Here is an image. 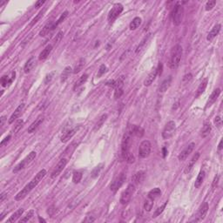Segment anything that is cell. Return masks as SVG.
<instances>
[{"mask_svg": "<svg viewBox=\"0 0 223 223\" xmlns=\"http://www.w3.org/2000/svg\"><path fill=\"white\" fill-rule=\"evenodd\" d=\"M24 125V121H23V120H19L18 121L16 122V124H15L14 126V132L15 133H17V132H19L22 128V126Z\"/></svg>", "mask_w": 223, "mask_h": 223, "instance_id": "cell-47", "label": "cell"}, {"mask_svg": "<svg viewBox=\"0 0 223 223\" xmlns=\"http://www.w3.org/2000/svg\"><path fill=\"white\" fill-rule=\"evenodd\" d=\"M68 13H69V12H68L67 11H64L63 13L61 14V16L59 17V19H58L57 20V21H56V22H55V23H54V24H53V30L55 29V28H56V27L58 26V24H61V23L63 22L64 20H65V19H66V18H67Z\"/></svg>", "mask_w": 223, "mask_h": 223, "instance_id": "cell-39", "label": "cell"}, {"mask_svg": "<svg viewBox=\"0 0 223 223\" xmlns=\"http://www.w3.org/2000/svg\"><path fill=\"white\" fill-rule=\"evenodd\" d=\"M144 177H145V173L143 171H140V172H137L135 175H133L132 179H133L134 184H140V183H141V181L144 179Z\"/></svg>", "mask_w": 223, "mask_h": 223, "instance_id": "cell-27", "label": "cell"}, {"mask_svg": "<svg viewBox=\"0 0 223 223\" xmlns=\"http://www.w3.org/2000/svg\"><path fill=\"white\" fill-rule=\"evenodd\" d=\"M208 202H204L200 207L198 213L196 214V219H194V221H195V222L201 221L206 217V214L208 213Z\"/></svg>", "mask_w": 223, "mask_h": 223, "instance_id": "cell-11", "label": "cell"}, {"mask_svg": "<svg viewBox=\"0 0 223 223\" xmlns=\"http://www.w3.org/2000/svg\"><path fill=\"white\" fill-rule=\"evenodd\" d=\"M11 138V135L7 136L6 138H5V139H4L3 141H1V144H0V145H1V146H4V145H5L6 142H8V141H10Z\"/></svg>", "mask_w": 223, "mask_h": 223, "instance_id": "cell-57", "label": "cell"}, {"mask_svg": "<svg viewBox=\"0 0 223 223\" xmlns=\"http://www.w3.org/2000/svg\"><path fill=\"white\" fill-rule=\"evenodd\" d=\"M125 160H126L127 163H129V164H132V163H133L134 161H135V158H134V156L133 154H127L126 157L125 158Z\"/></svg>", "mask_w": 223, "mask_h": 223, "instance_id": "cell-50", "label": "cell"}, {"mask_svg": "<svg viewBox=\"0 0 223 223\" xmlns=\"http://www.w3.org/2000/svg\"><path fill=\"white\" fill-rule=\"evenodd\" d=\"M221 25L220 24H217L216 25H214L213 27V29L211 30L209 32V33L208 34V37H207V39L208 41H212L217 35L219 34V32H221Z\"/></svg>", "mask_w": 223, "mask_h": 223, "instance_id": "cell-20", "label": "cell"}, {"mask_svg": "<svg viewBox=\"0 0 223 223\" xmlns=\"http://www.w3.org/2000/svg\"><path fill=\"white\" fill-rule=\"evenodd\" d=\"M34 215V210H30L28 213H26V215L23 217L22 219H20V222H27L29 221L32 218V216Z\"/></svg>", "mask_w": 223, "mask_h": 223, "instance_id": "cell-42", "label": "cell"}, {"mask_svg": "<svg viewBox=\"0 0 223 223\" xmlns=\"http://www.w3.org/2000/svg\"><path fill=\"white\" fill-rule=\"evenodd\" d=\"M43 121H44V116H43V115H40V116H39L36 119V120H35L33 123H32V125L28 127L27 132H28L29 133H34V132L39 128V126L43 123Z\"/></svg>", "mask_w": 223, "mask_h": 223, "instance_id": "cell-16", "label": "cell"}, {"mask_svg": "<svg viewBox=\"0 0 223 223\" xmlns=\"http://www.w3.org/2000/svg\"><path fill=\"white\" fill-rule=\"evenodd\" d=\"M157 75H158V73H157V69L154 68V70L148 74V76H147L146 78L145 79V81H144V86H149L154 81V79H155L156 77H157Z\"/></svg>", "mask_w": 223, "mask_h": 223, "instance_id": "cell-21", "label": "cell"}, {"mask_svg": "<svg viewBox=\"0 0 223 223\" xmlns=\"http://www.w3.org/2000/svg\"><path fill=\"white\" fill-rule=\"evenodd\" d=\"M87 78H88L87 74H83L82 76L78 78V81L75 83V85H74V86H73V89H74V90H76L77 88H78L79 86H81L84 83H86V81L87 80Z\"/></svg>", "mask_w": 223, "mask_h": 223, "instance_id": "cell-36", "label": "cell"}, {"mask_svg": "<svg viewBox=\"0 0 223 223\" xmlns=\"http://www.w3.org/2000/svg\"><path fill=\"white\" fill-rule=\"evenodd\" d=\"M162 150H163V157L165 158L166 155V154H167V151H166V149L165 147H164V148H163Z\"/></svg>", "mask_w": 223, "mask_h": 223, "instance_id": "cell-62", "label": "cell"}, {"mask_svg": "<svg viewBox=\"0 0 223 223\" xmlns=\"http://www.w3.org/2000/svg\"><path fill=\"white\" fill-rule=\"evenodd\" d=\"M171 81H172V78L168 77L167 78H166L163 82L161 83L160 88H159V91L160 92H165L168 88H169L170 85H171Z\"/></svg>", "mask_w": 223, "mask_h": 223, "instance_id": "cell-32", "label": "cell"}, {"mask_svg": "<svg viewBox=\"0 0 223 223\" xmlns=\"http://www.w3.org/2000/svg\"><path fill=\"white\" fill-rule=\"evenodd\" d=\"M39 221H40V222H46V221H45V220L42 219L41 217H39Z\"/></svg>", "mask_w": 223, "mask_h": 223, "instance_id": "cell-63", "label": "cell"}, {"mask_svg": "<svg viewBox=\"0 0 223 223\" xmlns=\"http://www.w3.org/2000/svg\"><path fill=\"white\" fill-rule=\"evenodd\" d=\"M73 73V69L70 67V66H66V67L65 68V70L63 71L62 74H61L60 81H61V82H65L66 79L70 77V75H71V73Z\"/></svg>", "mask_w": 223, "mask_h": 223, "instance_id": "cell-31", "label": "cell"}, {"mask_svg": "<svg viewBox=\"0 0 223 223\" xmlns=\"http://www.w3.org/2000/svg\"><path fill=\"white\" fill-rule=\"evenodd\" d=\"M0 120H1V123H0V126H4V123H5V116H2V117H1V119H0Z\"/></svg>", "mask_w": 223, "mask_h": 223, "instance_id": "cell-60", "label": "cell"}, {"mask_svg": "<svg viewBox=\"0 0 223 223\" xmlns=\"http://www.w3.org/2000/svg\"><path fill=\"white\" fill-rule=\"evenodd\" d=\"M214 124H215V126H217L218 128H221V126H222V120H221V118L220 116L216 117L215 120H214Z\"/></svg>", "mask_w": 223, "mask_h": 223, "instance_id": "cell-52", "label": "cell"}, {"mask_svg": "<svg viewBox=\"0 0 223 223\" xmlns=\"http://www.w3.org/2000/svg\"><path fill=\"white\" fill-rule=\"evenodd\" d=\"M54 74H55V72H52V73H50L49 74H47L46 76H45V78H44V84H48V83L51 82V80L53 78V76Z\"/></svg>", "mask_w": 223, "mask_h": 223, "instance_id": "cell-49", "label": "cell"}, {"mask_svg": "<svg viewBox=\"0 0 223 223\" xmlns=\"http://www.w3.org/2000/svg\"><path fill=\"white\" fill-rule=\"evenodd\" d=\"M183 13H184V8L180 3H177L175 5V8L172 12V19H173V23L175 25H179L182 22L183 19Z\"/></svg>", "mask_w": 223, "mask_h": 223, "instance_id": "cell-4", "label": "cell"}, {"mask_svg": "<svg viewBox=\"0 0 223 223\" xmlns=\"http://www.w3.org/2000/svg\"><path fill=\"white\" fill-rule=\"evenodd\" d=\"M175 121H168L166 124L165 127L162 132V137L164 140H168L172 136L175 134Z\"/></svg>", "mask_w": 223, "mask_h": 223, "instance_id": "cell-10", "label": "cell"}, {"mask_svg": "<svg viewBox=\"0 0 223 223\" xmlns=\"http://www.w3.org/2000/svg\"><path fill=\"white\" fill-rule=\"evenodd\" d=\"M194 146H195V144H194V143H190L189 145H187L184 150L181 151L180 154H179V156H178L179 160H180V161H184V160L188 157V155H189L190 154L193 152Z\"/></svg>", "mask_w": 223, "mask_h": 223, "instance_id": "cell-13", "label": "cell"}, {"mask_svg": "<svg viewBox=\"0 0 223 223\" xmlns=\"http://www.w3.org/2000/svg\"><path fill=\"white\" fill-rule=\"evenodd\" d=\"M153 206H154V200L148 199L147 200H145V204H144V208L145 211L149 212L151 211V209L153 208Z\"/></svg>", "mask_w": 223, "mask_h": 223, "instance_id": "cell-45", "label": "cell"}, {"mask_svg": "<svg viewBox=\"0 0 223 223\" xmlns=\"http://www.w3.org/2000/svg\"><path fill=\"white\" fill-rule=\"evenodd\" d=\"M123 89L122 87L115 88V92H114V98L118 99V98H120L123 94Z\"/></svg>", "mask_w": 223, "mask_h": 223, "instance_id": "cell-51", "label": "cell"}, {"mask_svg": "<svg viewBox=\"0 0 223 223\" xmlns=\"http://www.w3.org/2000/svg\"><path fill=\"white\" fill-rule=\"evenodd\" d=\"M166 205H167V201H166L165 203L163 204L162 206H160V208H158L156 209V211H155V213H154V218H155V217H157L158 215H160V213H162L163 211H164V209L166 208Z\"/></svg>", "mask_w": 223, "mask_h": 223, "instance_id": "cell-44", "label": "cell"}, {"mask_svg": "<svg viewBox=\"0 0 223 223\" xmlns=\"http://www.w3.org/2000/svg\"><path fill=\"white\" fill-rule=\"evenodd\" d=\"M16 78V73L15 72H11L10 75H4L2 78H1V85L2 86H10L11 83L13 82V80Z\"/></svg>", "mask_w": 223, "mask_h": 223, "instance_id": "cell-15", "label": "cell"}, {"mask_svg": "<svg viewBox=\"0 0 223 223\" xmlns=\"http://www.w3.org/2000/svg\"><path fill=\"white\" fill-rule=\"evenodd\" d=\"M107 86H110V87L115 88L116 87V81L115 80H110V81L107 82Z\"/></svg>", "mask_w": 223, "mask_h": 223, "instance_id": "cell-55", "label": "cell"}, {"mask_svg": "<svg viewBox=\"0 0 223 223\" xmlns=\"http://www.w3.org/2000/svg\"><path fill=\"white\" fill-rule=\"evenodd\" d=\"M45 175H46V170H40L33 179L31 180V182H30L29 184L26 185L24 188L20 191L19 193L17 194V195L15 196V200H22L23 199H24V198L29 194L30 192L35 187L38 186V184L42 180V179L44 178V176H45Z\"/></svg>", "mask_w": 223, "mask_h": 223, "instance_id": "cell-1", "label": "cell"}, {"mask_svg": "<svg viewBox=\"0 0 223 223\" xmlns=\"http://www.w3.org/2000/svg\"><path fill=\"white\" fill-rule=\"evenodd\" d=\"M36 65V59L34 57H31V58L26 61V63L24 65V73H31V71L32 70Z\"/></svg>", "mask_w": 223, "mask_h": 223, "instance_id": "cell-22", "label": "cell"}, {"mask_svg": "<svg viewBox=\"0 0 223 223\" xmlns=\"http://www.w3.org/2000/svg\"><path fill=\"white\" fill-rule=\"evenodd\" d=\"M211 130H212V127H211L210 123H208H208H205L203 128H202V131H201V137H202V138L208 137V136L209 135Z\"/></svg>", "mask_w": 223, "mask_h": 223, "instance_id": "cell-35", "label": "cell"}, {"mask_svg": "<svg viewBox=\"0 0 223 223\" xmlns=\"http://www.w3.org/2000/svg\"><path fill=\"white\" fill-rule=\"evenodd\" d=\"M157 69V73H158V75H160L161 73H162V69H163V65L161 63H159L158 65V67L156 68Z\"/></svg>", "mask_w": 223, "mask_h": 223, "instance_id": "cell-56", "label": "cell"}, {"mask_svg": "<svg viewBox=\"0 0 223 223\" xmlns=\"http://www.w3.org/2000/svg\"><path fill=\"white\" fill-rule=\"evenodd\" d=\"M205 172L204 171H200L199 173V175L197 176V178H196V180H195V183H194V187H195V188H199L202 185L203 183L204 179H205Z\"/></svg>", "mask_w": 223, "mask_h": 223, "instance_id": "cell-29", "label": "cell"}, {"mask_svg": "<svg viewBox=\"0 0 223 223\" xmlns=\"http://www.w3.org/2000/svg\"><path fill=\"white\" fill-rule=\"evenodd\" d=\"M141 24V19L140 17H136L134 18L133 21H132L131 23H130V25H129V28L130 30L132 31H133V30H136L140 25Z\"/></svg>", "mask_w": 223, "mask_h": 223, "instance_id": "cell-33", "label": "cell"}, {"mask_svg": "<svg viewBox=\"0 0 223 223\" xmlns=\"http://www.w3.org/2000/svg\"><path fill=\"white\" fill-rule=\"evenodd\" d=\"M128 129L131 131L133 136H136L138 138H141L145 133V130L143 129V127L141 126H136V125H132L128 126Z\"/></svg>", "mask_w": 223, "mask_h": 223, "instance_id": "cell-14", "label": "cell"}, {"mask_svg": "<svg viewBox=\"0 0 223 223\" xmlns=\"http://www.w3.org/2000/svg\"><path fill=\"white\" fill-rule=\"evenodd\" d=\"M24 104H21V105H19V107L16 108V110L14 111V112L11 114V116L10 119H9V123H10V124L13 123L17 119L19 118V116L21 115V113H22V112L24 110Z\"/></svg>", "mask_w": 223, "mask_h": 223, "instance_id": "cell-18", "label": "cell"}, {"mask_svg": "<svg viewBox=\"0 0 223 223\" xmlns=\"http://www.w3.org/2000/svg\"><path fill=\"white\" fill-rule=\"evenodd\" d=\"M222 143H223V141L222 140H221L220 141V143H219V146H218V150L221 151L222 149Z\"/></svg>", "mask_w": 223, "mask_h": 223, "instance_id": "cell-61", "label": "cell"}, {"mask_svg": "<svg viewBox=\"0 0 223 223\" xmlns=\"http://www.w3.org/2000/svg\"><path fill=\"white\" fill-rule=\"evenodd\" d=\"M103 166H104V164L101 163V164L98 165L96 167H94V169L92 171V175H91V177H92V179H95V178H97L98 176L99 175L100 172H101V170L103 169Z\"/></svg>", "mask_w": 223, "mask_h": 223, "instance_id": "cell-37", "label": "cell"}, {"mask_svg": "<svg viewBox=\"0 0 223 223\" xmlns=\"http://www.w3.org/2000/svg\"><path fill=\"white\" fill-rule=\"evenodd\" d=\"M82 176H83L82 173H81L80 171H76V172H74L73 175V183H75V184L79 183L80 180H81V179H82Z\"/></svg>", "mask_w": 223, "mask_h": 223, "instance_id": "cell-41", "label": "cell"}, {"mask_svg": "<svg viewBox=\"0 0 223 223\" xmlns=\"http://www.w3.org/2000/svg\"><path fill=\"white\" fill-rule=\"evenodd\" d=\"M219 179H220V177H219V175H216L215 177H214V179H213V184H212V189L214 190L216 187H217V186H218V183H219Z\"/></svg>", "mask_w": 223, "mask_h": 223, "instance_id": "cell-54", "label": "cell"}, {"mask_svg": "<svg viewBox=\"0 0 223 223\" xmlns=\"http://www.w3.org/2000/svg\"><path fill=\"white\" fill-rule=\"evenodd\" d=\"M5 196H6V195H5V193H2V194H1V195H0V201H1V202L4 201Z\"/></svg>", "mask_w": 223, "mask_h": 223, "instance_id": "cell-59", "label": "cell"}, {"mask_svg": "<svg viewBox=\"0 0 223 223\" xmlns=\"http://www.w3.org/2000/svg\"><path fill=\"white\" fill-rule=\"evenodd\" d=\"M220 94H221V89H220V88L215 89V90L211 93V95L209 96L208 100L207 102V107H211L213 103L217 100V99H218L219 96H220Z\"/></svg>", "mask_w": 223, "mask_h": 223, "instance_id": "cell-19", "label": "cell"}, {"mask_svg": "<svg viewBox=\"0 0 223 223\" xmlns=\"http://www.w3.org/2000/svg\"><path fill=\"white\" fill-rule=\"evenodd\" d=\"M53 44H48V45H46V47L39 54V60H44L45 58H48V56L50 55V53H52V51H53Z\"/></svg>", "mask_w": 223, "mask_h": 223, "instance_id": "cell-23", "label": "cell"}, {"mask_svg": "<svg viewBox=\"0 0 223 223\" xmlns=\"http://www.w3.org/2000/svg\"><path fill=\"white\" fill-rule=\"evenodd\" d=\"M36 156H37L36 152H34V151L31 152L29 154L26 156L25 158H24V160H22L20 163H19L18 165L15 166L14 168H13V171H12V172H13L14 174H16V173L19 172L20 170L24 169L26 166L29 165L30 163H31V162H32V160H33L35 158H36Z\"/></svg>", "mask_w": 223, "mask_h": 223, "instance_id": "cell-6", "label": "cell"}, {"mask_svg": "<svg viewBox=\"0 0 223 223\" xmlns=\"http://www.w3.org/2000/svg\"><path fill=\"white\" fill-rule=\"evenodd\" d=\"M23 213H24V209L23 208L18 209V210H17V211H16V212L11 216L10 218L7 220V222H14V221H16L17 220H19V219L22 216Z\"/></svg>", "mask_w": 223, "mask_h": 223, "instance_id": "cell-28", "label": "cell"}, {"mask_svg": "<svg viewBox=\"0 0 223 223\" xmlns=\"http://www.w3.org/2000/svg\"><path fill=\"white\" fill-rule=\"evenodd\" d=\"M62 37H63V32H59L57 35H56V37H55V39L53 40V45H57V44L61 41V39H62Z\"/></svg>", "mask_w": 223, "mask_h": 223, "instance_id": "cell-48", "label": "cell"}, {"mask_svg": "<svg viewBox=\"0 0 223 223\" xmlns=\"http://www.w3.org/2000/svg\"><path fill=\"white\" fill-rule=\"evenodd\" d=\"M150 36H151V34H147L146 36H145V37H144V39L141 40V42L140 43V44L138 45L137 49H136V53H140L141 50H142V49L145 47V44H146V42L148 41V39H149V38H150Z\"/></svg>", "mask_w": 223, "mask_h": 223, "instance_id": "cell-38", "label": "cell"}, {"mask_svg": "<svg viewBox=\"0 0 223 223\" xmlns=\"http://www.w3.org/2000/svg\"><path fill=\"white\" fill-rule=\"evenodd\" d=\"M53 22H49L47 24H45L44 26V28L42 29V31L39 32V36H41V37H44V36H46L47 34L53 30Z\"/></svg>", "mask_w": 223, "mask_h": 223, "instance_id": "cell-30", "label": "cell"}, {"mask_svg": "<svg viewBox=\"0 0 223 223\" xmlns=\"http://www.w3.org/2000/svg\"><path fill=\"white\" fill-rule=\"evenodd\" d=\"M199 158H200V153H195V154H194V156H193V158L191 159V160H190V162L188 163V165H187V168H186V170H185V173L187 174V173H188V172H190V170L192 169V167L194 166V165L197 162V160H199Z\"/></svg>", "mask_w": 223, "mask_h": 223, "instance_id": "cell-25", "label": "cell"}, {"mask_svg": "<svg viewBox=\"0 0 223 223\" xmlns=\"http://www.w3.org/2000/svg\"><path fill=\"white\" fill-rule=\"evenodd\" d=\"M107 72V66L105 65H101L99 70V73H98V77H100L101 75H103L104 73Z\"/></svg>", "mask_w": 223, "mask_h": 223, "instance_id": "cell-53", "label": "cell"}, {"mask_svg": "<svg viewBox=\"0 0 223 223\" xmlns=\"http://www.w3.org/2000/svg\"><path fill=\"white\" fill-rule=\"evenodd\" d=\"M132 134L131 131L127 128V130L125 133V134L122 138V143H121V155L123 160H125L127 154H129L130 152V147H131L132 144Z\"/></svg>", "mask_w": 223, "mask_h": 223, "instance_id": "cell-3", "label": "cell"}, {"mask_svg": "<svg viewBox=\"0 0 223 223\" xmlns=\"http://www.w3.org/2000/svg\"><path fill=\"white\" fill-rule=\"evenodd\" d=\"M216 5V1L215 0H211V1H208L206 4V11H211L214 7V5Z\"/></svg>", "mask_w": 223, "mask_h": 223, "instance_id": "cell-46", "label": "cell"}, {"mask_svg": "<svg viewBox=\"0 0 223 223\" xmlns=\"http://www.w3.org/2000/svg\"><path fill=\"white\" fill-rule=\"evenodd\" d=\"M134 191H135V187L133 184H129L128 187H126V190H124L122 192L121 195H120V202L122 205H126L127 204L130 200H131L133 195L134 194Z\"/></svg>", "mask_w": 223, "mask_h": 223, "instance_id": "cell-5", "label": "cell"}, {"mask_svg": "<svg viewBox=\"0 0 223 223\" xmlns=\"http://www.w3.org/2000/svg\"><path fill=\"white\" fill-rule=\"evenodd\" d=\"M66 164H67V160H66L65 158L61 159V160L58 161V163L56 165V166L54 167V169L53 170L51 177H52V178H55V177L58 176V175H60V173L63 171L64 168L65 167Z\"/></svg>", "mask_w": 223, "mask_h": 223, "instance_id": "cell-12", "label": "cell"}, {"mask_svg": "<svg viewBox=\"0 0 223 223\" xmlns=\"http://www.w3.org/2000/svg\"><path fill=\"white\" fill-rule=\"evenodd\" d=\"M161 194V191L159 187H155L154 189H152L148 193V199L152 200H155L157 198H159Z\"/></svg>", "mask_w": 223, "mask_h": 223, "instance_id": "cell-26", "label": "cell"}, {"mask_svg": "<svg viewBox=\"0 0 223 223\" xmlns=\"http://www.w3.org/2000/svg\"><path fill=\"white\" fill-rule=\"evenodd\" d=\"M44 3H45V1H38V2H36V4H35V7H36V8L42 7V5H44Z\"/></svg>", "mask_w": 223, "mask_h": 223, "instance_id": "cell-58", "label": "cell"}, {"mask_svg": "<svg viewBox=\"0 0 223 223\" xmlns=\"http://www.w3.org/2000/svg\"><path fill=\"white\" fill-rule=\"evenodd\" d=\"M151 143L149 141H142L139 147V157L141 159H145L150 155L151 153Z\"/></svg>", "mask_w": 223, "mask_h": 223, "instance_id": "cell-8", "label": "cell"}, {"mask_svg": "<svg viewBox=\"0 0 223 223\" xmlns=\"http://www.w3.org/2000/svg\"><path fill=\"white\" fill-rule=\"evenodd\" d=\"M85 63H86V60H85V58H80L79 60L78 61V63L77 65H75V67L73 69V73L74 74H76V73H78L81 70L83 69L84 67V65H85Z\"/></svg>", "mask_w": 223, "mask_h": 223, "instance_id": "cell-34", "label": "cell"}, {"mask_svg": "<svg viewBox=\"0 0 223 223\" xmlns=\"http://www.w3.org/2000/svg\"><path fill=\"white\" fill-rule=\"evenodd\" d=\"M181 56H182V47L179 44H176L171 51L168 66L171 69H176L179 66Z\"/></svg>", "mask_w": 223, "mask_h": 223, "instance_id": "cell-2", "label": "cell"}, {"mask_svg": "<svg viewBox=\"0 0 223 223\" xmlns=\"http://www.w3.org/2000/svg\"><path fill=\"white\" fill-rule=\"evenodd\" d=\"M78 127H74L73 129H70L65 133H64V134L61 137V142L63 143H66L69 140H71L73 136L76 134V133L78 132Z\"/></svg>", "mask_w": 223, "mask_h": 223, "instance_id": "cell-17", "label": "cell"}, {"mask_svg": "<svg viewBox=\"0 0 223 223\" xmlns=\"http://www.w3.org/2000/svg\"><path fill=\"white\" fill-rule=\"evenodd\" d=\"M126 179V175H125L124 173H120L118 176H116V177L114 178V179L112 180V182L111 184V187H110L111 191H112V192L115 193L120 187H121V186L124 184V182H125Z\"/></svg>", "mask_w": 223, "mask_h": 223, "instance_id": "cell-9", "label": "cell"}, {"mask_svg": "<svg viewBox=\"0 0 223 223\" xmlns=\"http://www.w3.org/2000/svg\"><path fill=\"white\" fill-rule=\"evenodd\" d=\"M124 10V7L120 3H117L115 5L112 6L109 13H108V17H107V19L109 22H113L114 20L116 19L121 14V12Z\"/></svg>", "mask_w": 223, "mask_h": 223, "instance_id": "cell-7", "label": "cell"}, {"mask_svg": "<svg viewBox=\"0 0 223 223\" xmlns=\"http://www.w3.org/2000/svg\"><path fill=\"white\" fill-rule=\"evenodd\" d=\"M208 86V78H204L203 80L201 81V83L200 84L199 87L197 89L196 91V93H195V98L200 97L206 90V88Z\"/></svg>", "mask_w": 223, "mask_h": 223, "instance_id": "cell-24", "label": "cell"}, {"mask_svg": "<svg viewBox=\"0 0 223 223\" xmlns=\"http://www.w3.org/2000/svg\"><path fill=\"white\" fill-rule=\"evenodd\" d=\"M107 114H103L99 119V120H98V122L96 123V125H95V127H94V130L95 131H97V130H99L100 127H101L102 126H103V124L105 123V121L107 120Z\"/></svg>", "mask_w": 223, "mask_h": 223, "instance_id": "cell-40", "label": "cell"}, {"mask_svg": "<svg viewBox=\"0 0 223 223\" xmlns=\"http://www.w3.org/2000/svg\"><path fill=\"white\" fill-rule=\"evenodd\" d=\"M44 10L40 11L39 13H38V15H37V16H36V17L34 18L33 19H32V21L31 22V24H30V25H31V26H33L34 24H37V23L39 22V20H40V19H41V18L43 17V15H44Z\"/></svg>", "mask_w": 223, "mask_h": 223, "instance_id": "cell-43", "label": "cell"}]
</instances>
